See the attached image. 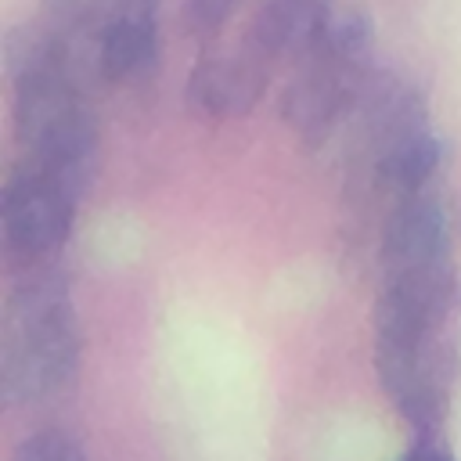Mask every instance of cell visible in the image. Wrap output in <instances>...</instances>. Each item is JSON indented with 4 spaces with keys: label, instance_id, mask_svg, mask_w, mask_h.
<instances>
[{
    "label": "cell",
    "instance_id": "5bb4252c",
    "mask_svg": "<svg viewBox=\"0 0 461 461\" xmlns=\"http://www.w3.org/2000/svg\"><path fill=\"white\" fill-rule=\"evenodd\" d=\"M396 461H457V457H454L447 447H439L436 439H418V443L407 447Z\"/></svg>",
    "mask_w": 461,
    "mask_h": 461
},
{
    "label": "cell",
    "instance_id": "9a60e30c",
    "mask_svg": "<svg viewBox=\"0 0 461 461\" xmlns=\"http://www.w3.org/2000/svg\"><path fill=\"white\" fill-rule=\"evenodd\" d=\"M122 4H148V7H155L158 0H122Z\"/></svg>",
    "mask_w": 461,
    "mask_h": 461
},
{
    "label": "cell",
    "instance_id": "7a4b0ae2",
    "mask_svg": "<svg viewBox=\"0 0 461 461\" xmlns=\"http://www.w3.org/2000/svg\"><path fill=\"white\" fill-rule=\"evenodd\" d=\"M14 130L25 158L83 194L97 162V119L68 68L14 79Z\"/></svg>",
    "mask_w": 461,
    "mask_h": 461
},
{
    "label": "cell",
    "instance_id": "8fae6325",
    "mask_svg": "<svg viewBox=\"0 0 461 461\" xmlns=\"http://www.w3.org/2000/svg\"><path fill=\"white\" fill-rule=\"evenodd\" d=\"M443 158H447V144L432 130H425L421 122L407 126L389 140H382V151L375 158V184L385 194L407 198L436 180Z\"/></svg>",
    "mask_w": 461,
    "mask_h": 461
},
{
    "label": "cell",
    "instance_id": "9c48e42d",
    "mask_svg": "<svg viewBox=\"0 0 461 461\" xmlns=\"http://www.w3.org/2000/svg\"><path fill=\"white\" fill-rule=\"evenodd\" d=\"M158 61V25L148 4H119L94 36V72L108 83H140Z\"/></svg>",
    "mask_w": 461,
    "mask_h": 461
},
{
    "label": "cell",
    "instance_id": "52a82bcc",
    "mask_svg": "<svg viewBox=\"0 0 461 461\" xmlns=\"http://www.w3.org/2000/svg\"><path fill=\"white\" fill-rule=\"evenodd\" d=\"M267 79L270 61L252 43L234 50H209L205 58L194 61L184 97L198 115L238 119L259 104V97L267 94Z\"/></svg>",
    "mask_w": 461,
    "mask_h": 461
},
{
    "label": "cell",
    "instance_id": "277c9868",
    "mask_svg": "<svg viewBox=\"0 0 461 461\" xmlns=\"http://www.w3.org/2000/svg\"><path fill=\"white\" fill-rule=\"evenodd\" d=\"M76 198L79 191H72L61 176L25 158L4 184L0 220L7 249L29 263L58 252L72 230Z\"/></svg>",
    "mask_w": 461,
    "mask_h": 461
},
{
    "label": "cell",
    "instance_id": "6da1fadb",
    "mask_svg": "<svg viewBox=\"0 0 461 461\" xmlns=\"http://www.w3.org/2000/svg\"><path fill=\"white\" fill-rule=\"evenodd\" d=\"M79 367V328L58 274L36 270L18 281L4 310L0 389L7 403H36L61 393Z\"/></svg>",
    "mask_w": 461,
    "mask_h": 461
},
{
    "label": "cell",
    "instance_id": "8992f818",
    "mask_svg": "<svg viewBox=\"0 0 461 461\" xmlns=\"http://www.w3.org/2000/svg\"><path fill=\"white\" fill-rule=\"evenodd\" d=\"M461 238V205L454 194L421 187L407 198H396V209L382 230V256L389 267L450 259L454 241Z\"/></svg>",
    "mask_w": 461,
    "mask_h": 461
},
{
    "label": "cell",
    "instance_id": "7c38bea8",
    "mask_svg": "<svg viewBox=\"0 0 461 461\" xmlns=\"http://www.w3.org/2000/svg\"><path fill=\"white\" fill-rule=\"evenodd\" d=\"M238 7H241V0H187L184 4V25L191 36L209 40L234 18Z\"/></svg>",
    "mask_w": 461,
    "mask_h": 461
},
{
    "label": "cell",
    "instance_id": "3957f363",
    "mask_svg": "<svg viewBox=\"0 0 461 461\" xmlns=\"http://www.w3.org/2000/svg\"><path fill=\"white\" fill-rule=\"evenodd\" d=\"M375 371L396 414L418 432H436L450 411L457 346L447 328L429 335H375Z\"/></svg>",
    "mask_w": 461,
    "mask_h": 461
},
{
    "label": "cell",
    "instance_id": "5b68a950",
    "mask_svg": "<svg viewBox=\"0 0 461 461\" xmlns=\"http://www.w3.org/2000/svg\"><path fill=\"white\" fill-rule=\"evenodd\" d=\"M461 281L450 259L389 267L375 303V335H429L443 331L457 310Z\"/></svg>",
    "mask_w": 461,
    "mask_h": 461
},
{
    "label": "cell",
    "instance_id": "4fadbf2b",
    "mask_svg": "<svg viewBox=\"0 0 461 461\" xmlns=\"http://www.w3.org/2000/svg\"><path fill=\"white\" fill-rule=\"evenodd\" d=\"M11 461H86V454L65 432H36L14 450Z\"/></svg>",
    "mask_w": 461,
    "mask_h": 461
},
{
    "label": "cell",
    "instance_id": "ba28073f",
    "mask_svg": "<svg viewBox=\"0 0 461 461\" xmlns=\"http://www.w3.org/2000/svg\"><path fill=\"white\" fill-rule=\"evenodd\" d=\"M357 94H360L357 61L313 54L306 58V68L288 83L281 112H285V122L303 140L321 144L335 130V122L346 115V108L357 101Z\"/></svg>",
    "mask_w": 461,
    "mask_h": 461
},
{
    "label": "cell",
    "instance_id": "30bf717a",
    "mask_svg": "<svg viewBox=\"0 0 461 461\" xmlns=\"http://www.w3.org/2000/svg\"><path fill=\"white\" fill-rule=\"evenodd\" d=\"M331 22L328 0H267L252 18L249 43L274 61H306L321 50Z\"/></svg>",
    "mask_w": 461,
    "mask_h": 461
}]
</instances>
